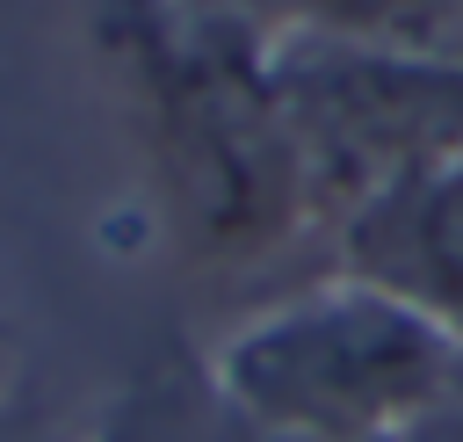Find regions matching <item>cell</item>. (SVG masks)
I'll return each mask as SVG.
<instances>
[{"label": "cell", "mask_w": 463, "mask_h": 442, "mask_svg": "<svg viewBox=\"0 0 463 442\" xmlns=\"http://www.w3.org/2000/svg\"><path fill=\"white\" fill-rule=\"evenodd\" d=\"M7 384H14V348H7V326H0V399H7Z\"/></svg>", "instance_id": "cell-7"}, {"label": "cell", "mask_w": 463, "mask_h": 442, "mask_svg": "<svg viewBox=\"0 0 463 442\" xmlns=\"http://www.w3.org/2000/svg\"><path fill=\"white\" fill-rule=\"evenodd\" d=\"M94 442H260L239 406L217 391L210 362L195 355H159L145 362L101 413Z\"/></svg>", "instance_id": "cell-5"}, {"label": "cell", "mask_w": 463, "mask_h": 442, "mask_svg": "<svg viewBox=\"0 0 463 442\" xmlns=\"http://www.w3.org/2000/svg\"><path fill=\"white\" fill-rule=\"evenodd\" d=\"M340 268L405 297L412 312L441 319L463 341V167H427L369 203H354L340 225Z\"/></svg>", "instance_id": "cell-4"}, {"label": "cell", "mask_w": 463, "mask_h": 442, "mask_svg": "<svg viewBox=\"0 0 463 442\" xmlns=\"http://www.w3.org/2000/svg\"><path fill=\"white\" fill-rule=\"evenodd\" d=\"M268 87L304 174L311 225H340L376 188L463 167V65L326 29H268Z\"/></svg>", "instance_id": "cell-3"}, {"label": "cell", "mask_w": 463, "mask_h": 442, "mask_svg": "<svg viewBox=\"0 0 463 442\" xmlns=\"http://www.w3.org/2000/svg\"><path fill=\"white\" fill-rule=\"evenodd\" d=\"M94 22L130 80L166 232L203 268H246L297 239L311 210L268 87V29L181 0H101Z\"/></svg>", "instance_id": "cell-1"}, {"label": "cell", "mask_w": 463, "mask_h": 442, "mask_svg": "<svg viewBox=\"0 0 463 442\" xmlns=\"http://www.w3.org/2000/svg\"><path fill=\"white\" fill-rule=\"evenodd\" d=\"M405 442H463V348H456V362H449L441 391L427 399V413L412 420V435H405Z\"/></svg>", "instance_id": "cell-6"}, {"label": "cell", "mask_w": 463, "mask_h": 442, "mask_svg": "<svg viewBox=\"0 0 463 442\" xmlns=\"http://www.w3.org/2000/svg\"><path fill=\"white\" fill-rule=\"evenodd\" d=\"M456 348L441 319L333 268L246 312L203 362L260 442H405Z\"/></svg>", "instance_id": "cell-2"}]
</instances>
